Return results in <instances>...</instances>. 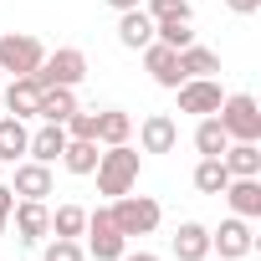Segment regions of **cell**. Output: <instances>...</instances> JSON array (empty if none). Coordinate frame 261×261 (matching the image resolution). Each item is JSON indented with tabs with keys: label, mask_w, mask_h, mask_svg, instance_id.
Returning a JSON list of instances; mask_svg holds the SVG:
<instances>
[{
	"label": "cell",
	"mask_w": 261,
	"mask_h": 261,
	"mask_svg": "<svg viewBox=\"0 0 261 261\" xmlns=\"http://www.w3.org/2000/svg\"><path fill=\"white\" fill-rule=\"evenodd\" d=\"M97 154H102L97 139H67L62 164H67V174H92V169H97Z\"/></svg>",
	"instance_id": "44dd1931"
},
{
	"label": "cell",
	"mask_w": 261,
	"mask_h": 261,
	"mask_svg": "<svg viewBox=\"0 0 261 261\" xmlns=\"http://www.w3.org/2000/svg\"><path fill=\"white\" fill-rule=\"evenodd\" d=\"M210 256V230L200 220H185L174 230V261H205Z\"/></svg>",
	"instance_id": "2e32d148"
},
{
	"label": "cell",
	"mask_w": 261,
	"mask_h": 261,
	"mask_svg": "<svg viewBox=\"0 0 261 261\" xmlns=\"http://www.w3.org/2000/svg\"><path fill=\"white\" fill-rule=\"evenodd\" d=\"M108 215H113V225L134 241V236H149V230H159V220H164V210H159V200H149V195H118L113 205H108Z\"/></svg>",
	"instance_id": "7a4b0ae2"
},
{
	"label": "cell",
	"mask_w": 261,
	"mask_h": 261,
	"mask_svg": "<svg viewBox=\"0 0 261 261\" xmlns=\"http://www.w3.org/2000/svg\"><path fill=\"white\" fill-rule=\"evenodd\" d=\"M139 149H128V144H108L102 154H97V195H108V200H118V195H128L139 185Z\"/></svg>",
	"instance_id": "6da1fadb"
},
{
	"label": "cell",
	"mask_w": 261,
	"mask_h": 261,
	"mask_svg": "<svg viewBox=\"0 0 261 261\" xmlns=\"http://www.w3.org/2000/svg\"><path fill=\"white\" fill-rule=\"evenodd\" d=\"M62 149H67V128H62V123H41L36 134H31V144H26V159H36V164H57Z\"/></svg>",
	"instance_id": "5bb4252c"
},
{
	"label": "cell",
	"mask_w": 261,
	"mask_h": 261,
	"mask_svg": "<svg viewBox=\"0 0 261 261\" xmlns=\"http://www.w3.org/2000/svg\"><path fill=\"white\" fill-rule=\"evenodd\" d=\"M0 236H6V215H0Z\"/></svg>",
	"instance_id": "e575fe53"
},
{
	"label": "cell",
	"mask_w": 261,
	"mask_h": 261,
	"mask_svg": "<svg viewBox=\"0 0 261 261\" xmlns=\"http://www.w3.org/2000/svg\"><path fill=\"white\" fill-rule=\"evenodd\" d=\"M11 220H16V241H26V246H41V236H51V210H46V200H16Z\"/></svg>",
	"instance_id": "9c48e42d"
},
{
	"label": "cell",
	"mask_w": 261,
	"mask_h": 261,
	"mask_svg": "<svg viewBox=\"0 0 261 261\" xmlns=\"http://www.w3.org/2000/svg\"><path fill=\"white\" fill-rule=\"evenodd\" d=\"M72 108H77V92H72V87H41V108H36V118H41V123H67Z\"/></svg>",
	"instance_id": "ffe728a7"
},
{
	"label": "cell",
	"mask_w": 261,
	"mask_h": 261,
	"mask_svg": "<svg viewBox=\"0 0 261 261\" xmlns=\"http://www.w3.org/2000/svg\"><path fill=\"white\" fill-rule=\"evenodd\" d=\"M215 118H220V128H225L230 144H256L261 139V102L251 92H230Z\"/></svg>",
	"instance_id": "3957f363"
},
{
	"label": "cell",
	"mask_w": 261,
	"mask_h": 261,
	"mask_svg": "<svg viewBox=\"0 0 261 261\" xmlns=\"http://www.w3.org/2000/svg\"><path fill=\"white\" fill-rule=\"evenodd\" d=\"M134 139V118H128L123 108H108V113H97V144L108 149V144H128Z\"/></svg>",
	"instance_id": "7402d4cb"
},
{
	"label": "cell",
	"mask_w": 261,
	"mask_h": 261,
	"mask_svg": "<svg viewBox=\"0 0 261 261\" xmlns=\"http://www.w3.org/2000/svg\"><path fill=\"white\" fill-rule=\"evenodd\" d=\"M46 46L31 36V31H6L0 36V72H11V77H31L41 67Z\"/></svg>",
	"instance_id": "5b68a950"
},
{
	"label": "cell",
	"mask_w": 261,
	"mask_h": 261,
	"mask_svg": "<svg viewBox=\"0 0 261 261\" xmlns=\"http://www.w3.org/2000/svg\"><path fill=\"white\" fill-rule=\"evenodd\" d=\"M118 41H123L128 51H144V46L154 41V21H149V11H144V6L118 11Z\"/></svg>",
	"instance_id": "4fadbf2b"
},
{
	"label": "cell",
	"mask_w": 261,
	"mask_h": 261,
	"mask_svg": "<svg viewBox=\"0 0 261 261\" xmlns=\"http://www.w3.org/2000/svg\"><path fill=\"white\" fill-rule=\"evenodd\" d=\"M139 144H144V154H174L179 123H174L169 113H149V118L139 123Z\"/></svg>",
	"instance_id": "30bf717a"
},
{
	"label": "cell",
	"mask_w": 261,
	"mask_h": 261,
	"mask_svg": "<svg viewBox=\"0 0 261 261\" xmlns=\"http://www.w3.org/2000/svg\"><path fill=\"white\" fill-rule=\"evenodd\" d=\"M220 164L230 169V179H261V149L256 144H225Z\"/></svg>",
	"instance_id": "ac0fdd59"
},
{
	"label": "cell",
	"mask_w": 261,
	"mask_h": 261,
	"mask_svg": "<svg viewBox=\"0 0 261 261\" xmlns=\"http://www.w3.org/2000/svg\"><path fill=\"white\" fill-rule=\"evenodd\" d=\"M118 261H159V256H154V251H123Z\"/></svg>",
	"instance_id": "d6a6232c"
},
{
	"label": "cell",
	"mask_w": 261,
	"mask_h": 261,
	"mask_svg": "<svg viewBox=\"0 0 261 261\" xmlns=\"http://www.w3.org/2000/svg\"><path fill=\"white\" fill-rule=\"evenodd\" d=\"M41 261H87V251H82V241H72V236H57V241H46Z\"/></svg>",
	"instance_id": "f1b7e54d"
},
{
	"label": "cell",
	"mask_w": 261,
	"mask_h": 261,
	"mask_svg": "<svg viewBox=\"0 0 261 261\" xmlns=\"http://www.w3.org/2000/svg\"><path fill=\"white\" fill-rule=\"evenodd\" d=\"M82 230H87V210L82 205H57L51 210V236H72L77 241Z\"/></svg>",
	"instance_id": "484cf974"
},
{
	"label": "cell",
	"mask_w": 261,
	"mask_h": 261,
	"mask_svg": "<svg viewBox=\"0 0 261 261\" xmlns=\"http://www.w3.org/2000/svg\"><path fill=\"white\" fill-rule=\"evenodd\" d=\"M225 128H220V118L210 113V118H200V128H195V149H200V159H220L225 154Z\"/></svg>",
	"instance_id": "cb8c5ba5"
},
{
	"label": "cell",
	"mask_w": 261,
	"mask_h": 261,
	"mask_svg": "<svg viewBox=\"0 0 261 261\" xmlns=\"http://www.w3.org/2000/svg\"><path fill=\"white\" fill-rule=\"evenodd\" d=\"M113 11H134V6H144V0H108Z\"/></svg>",
	"instance_id": "836d02e7"
},
{
	"label": "cell",
	"mask_w": 261,
	"mask_h": 261,
	"mask_svg": "<svg viewBox=\"0 0 261 261\" xmlns=\"http://www.w3.org/2000/svg\"><path fill=\"white\" fill-rule=\"evenodd\" d=\"M36 108H41V87L31 77H11L6 82V113L11 118H36Z\"/></svg>",
	"instance_id": "9a60e30c"
},
{
	"label": "cell",
	"mask_w": 261,
	"mask_h": 261,
	"mask_svg": "<svg viewBox=\"0 0 261 261\" xmlns=\"http://www.w3.org/2000/svg\"><path fill=\"white\" fill-rule=\"evenodd\" d=\"M82 77H87V57H82L77 46H57V51H46L41 67L31 72L36 87H77Z\"/></svg>",
	"instance_id": "277c9868"
},
{
	"label": "cell",
	"mask_w": 261,
	"mask_h": 261,
	"mask_svg": "<svg viewBox=\"0 0 261 261\" xmlns=\"http://www.w3.org/2000/svg\"><path fill=\"white\" fill-rule=\"evenodd\" d=\"M225 185H230V169H225L220 159H200V164H195V190H200V195H220Z\"/></svg>",
	"instance_id": "d4e9b609"
},
{
	"label": "cell",
	"mask_w": 261,
	"mask_h": 261,
	"mask_svg": "<svg viewBox=\"0 0 261 261\" xmlns=\"http://www.w3.org/2000/svg\"><path fill=\"white\" fill-rule=\"evenodd\" d=\"M82 236H87V256H92V261H118V256L128 251V236L113 225L108 205H97V210L87 215V230H82Z\"/></svg>",
	"instance_id": "8992f818"
},
{
	"label": "cell",
	"mask_w": 261,
	"mask_h": 261,
	"mask_svg": "<svg viewBox=\"0 0 261 261\" xmlns=\"http://www.w3.org/2000/svg\"><path fill=\"white\" fill-rule=\"evenodd\" d=\"M154 41L185 51V46H195V31H190V21H154Z\"/></svg>",
	"instance_id": "4316f807"
},
{
	"label": "cell",
	"mask_w": 261,
	"mask_h": 261,
	"mask_svg": "<svg viewBox=\"0 0 261 261\" xmlns=\"http://www.w3.org/2000/svg\"><path fill=\"white\" fill-rule=\"evenodd\" d=\"M144 67H149V72H154V82H159V87H169V92L185 82V72H179V51H174V46H164V41H149V46H144Z\"/></svg>",
	"instance_id": "8fae6325"
},
{
	"label": "cell",
	"mask_w": 261,
	"mask_h": 261,
	"mask_svg": "<svg viewBox=\"0 0 261 261\" xmlns=\"http://www.w3.org/2000/svg\"><path fill=\"white\" fill-rule=\"evenodd\" d=\"M0 82H6V72H0Z\"/></svg>",
	"instance_id": "d590c367"
},
{
	"label": "cell",
	"mask_w": 261,
	"mask_h": 261,
	"mask_svg": "<svg viewBox=\"0 0 261 261\" xmlns=\"http://www.w3.org/2000/svg\"><path fill=\"white\" fill-rule=\"evenodd\" d=\"M174 92H179V113H195V118H210V113H220V102H225V92H220L215 77H185Z\"/></svg>",
	"instance_id": "52a82bcc"
},
{
	"label": "cell",
	"mask_w": 261,
	"mask_h": 261,
	"mask_svg": "<svg viewBox=\"0 0 261 261\" xmlns=\"http://www.w3.org/2000/svg\"><path fill=\"white\" fill-rule=\"evenodd\" d=\"M179 72H185V77H215V72H220V51H210V46L195 41V46L179 51Z\"/></svg>",
	"instance_id": "603a6c76"
},
{
	"label": "cell",
	"mask_w": 261,
	"mask_h": 261,
	"mask_svg": "<svg viewBox=\"0 0 261 261\" xmlns=\"http://www.w3.org/2000/svg\"><path fill=\"white\" fill-rule=\"evenodd\" d=\"M11 210H16V190H11V185H0V215L11 220Z\"/></svg>",
	"instance_id": "1f68e13d"
},
{
	"label": "cell",
	"mask_w": 261,
	"mask_h": 261,
	"mask_svg": "<svg viewBox=\"0 0 261 261\" xmlns=\"http://www.w3.org/2000/svg\"><path fill=\"white\" fill-rule=\"evenodd\" d=\"M149 21H195V6L190 0H149Z\"/></svg>",
	"instance_id": "83f0119b"
},
{
	"label": "cell",
	"mask_w": 261,
	"mask_h": 261,
	"mask_svg": "<svg viewBox=\"0 0 261 261\" xmlns=\"http://www.w3.org/2000/svg\"><path fill=\"white\" fill-rule=\"evenodd\" d=\"M26 144H31V128H26V118H0V164H16V159H26Z\"/></svg>",
	"instance_id": "e0dca14e"
},
{
	"label": "cell",
	"mask_w": 261,
	"mask_h": 261,
	"mask_svg": "<svg viewBox=\"0 0 261 261\" xmlns=\"http://www.w3.org/2000/svg\"><path fill=\"white\" fill-rule=\"evenodd\" d=\"M210 251H220V261H241V256H251V251H256L251 220H241V215L220 220V225L210 230Z\"/></svg>",
	"instance_id": "ba28073f"
},
{
	"label": "cell",
	"mask_w": 261,
	"mask_h": 261,
	"mask_svg": "<svg viewBox=\"0 0 261 261\" xmlns=\"http://www.w3.org/2000/svg\"><path fill=\"white\" fill-rule=\"evenodd\" d=\"M220 195L230 200V210H236L241 220H256V215H261V179H230Z\"/></svg>",
	"instance_id": "d6986e66"
},
{
	"label": "cell",
	"mask_w": 261,
	"mask_h": 261,
	"mask_svg": "<svg viewBox=\"0 0 261 261\" xmlns=\"http://www.w3.org/2000/svg\"><path fill=\"white\" fill-rule=\"evenodd\" d=\"M225 6H230L236 16H256V11H261V0H225Z\"/></svg>",
	"instance_id": "4dcf8cb0"
},
{
	"label": "cell",
	"mask_w": 261,
	"mask_h": 261,
	"mask_svg": "<svg viewBox=\"0 0 261 261\" xmlns=\"http://www.w3.org/2000/svg\"><path fill=\"white\" fill-rule=\"evenodd\" d=\"M21 200H46L51 195V164H36V159H16V185H11Z\"/></svg>",
	"instance_id": "7c38bea8"
},
{
	"label": "cell",
	"mask_w": 261,
	"mask_h": 261,
	"mask_svg": "<svg viewBox=\"0 0 261 261\" xmlns=\"http://www.w3.org/2000/svg\"><path fill=\"white\" fill-rule=\"evenodd\" d=\"M62 128H67V139H97V113H87V108H72V118H67Z\"/></svg>",
	"instance_id": "f546056e"
}]
</instances>
